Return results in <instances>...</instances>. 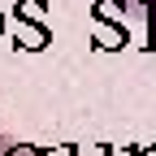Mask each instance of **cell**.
Instances as JSON below:
<instances>
[{
  "instance_id": "obj_1",
  "label": "cell",
  "mask_w": 156,
  "mask_h": 156,
  "mask_svg": "<svg viewBox=\"0 0 156 156\" xmlns=\"http://www.w3.org/2000/svg\"><path fill=\"white\" fill-rule=\"evenodd\" d=\"M0 156H48V147H35V143H22L13 134L0 130Z\"/></svg>"
},
{
  "instance_id": "obj_2",
  "label": "cell",
  "mask_w": 156,
  "mask_h": 156,
  "mask_svg": "<svg viewBox=\"0 0 156 156\" xmlns=\"http://www.w3.org/2000/svg\"><path fill=\"white\" fill-rule=\"evenodd\" d=\"M113 5L126 13V9H156V0H113Z\"/></svg>"
}]
</instances>
